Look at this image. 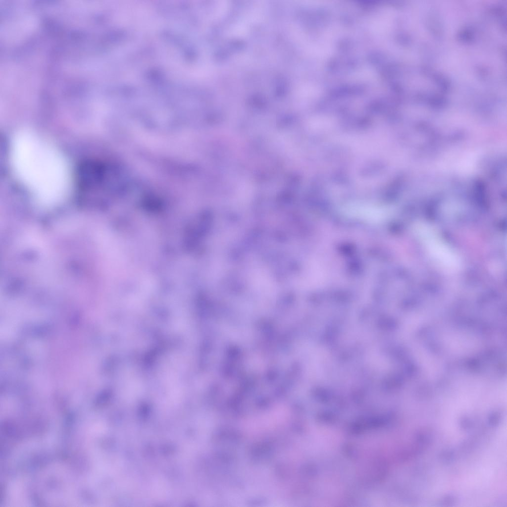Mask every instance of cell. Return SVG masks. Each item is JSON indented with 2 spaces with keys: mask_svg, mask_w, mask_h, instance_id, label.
I'll return each mask as SVG.
<instances>
[{
  "mask_svg": "<svg viewBox=\"0 0 507 507\" xmlns=\"http://www.w3.org/2000/svg\"><path fill=\"white\" fill-rule=\"evenodd\" d=\"M11 160L17 176L41 200L54 202L66 192L69 174L65 161L55 149L36 135L22 132L15 137Z\"/></svg>",
  "mask_w": 507,
  "mask_h": 507,
  "instance_id": "1",
  "label": "cell"
},
{
  "mask_svg": "<svg viewBox=\"0 0 507 507\" xmlns=\"http://www.w3.org/2000/svg\"><path fill=\"white\" fill-rule=\"evenodd\" d=\"M418 234L431 257L446 269L455 270L459 263L454 251L431 228L419 226Z\"/></svg>",
  "mask_w": 507,
  "mask_h": 507,
  "instance_id": "2",
  "label": "cell"
},
{
  "mask_svg": "<svg viewBox=\"0 0 507 507\" xmlns=\"http://www.w3.org/2000/svg\"><path fill=\"white\" fill-rule=\"evenodd\" d=\"M344 212L350 217L372 223L384 221L389 214L384 207L362 205L349 206L345 208Z\"/></svg>",
  "mask_w": 507,
  "mask_h": 507,
  "instance_id": "3",
  "label": "cell"
}]
</instances>
